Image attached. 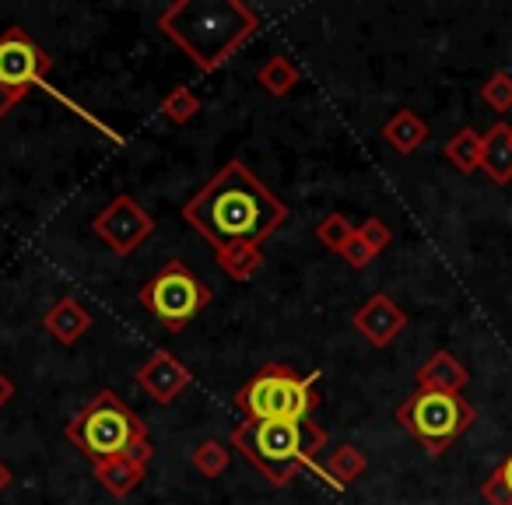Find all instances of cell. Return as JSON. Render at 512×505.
<instances>
[{"instance_id": "1", "label": "cell", "mask_w": 512, "mask_h": 505, "mask_svg": "<svg viewBox=\"0 0 512 505\" xmlns=\"http://www.w3.org/2000/svg\"><path fill=\"white\" fill-rule=\"evenodd\" d=\"M183 218L218 253H225L239 246H260L274 228L285 225L288 207L239 158H232L186 200Z\"/></svg>"}, {"instance_id": "2", "label": "cell", "mask_w": 512, "mask_h": 505, "mask_svg": "<svg viewBox=\"0 0 512 505\" xmlns=\"http://www.w3.org/2000/svg\"><path fill=\"white\" fill-rule=\"evenodd\" d=\"M158 29L204 74H214L260 29V11L242 0H179L158 15Z\"/></svg>"}, {"instance_id": "3", "label": "cell", "mask_w": 512, "mask_h": 505, "mask_svg": "<svg viewBox=\"0 0 512 505\" xmlns=\"http://www.w3.org/2000/svg\"><path fill=\"white\" fill-rule=\"evenodd\" d=\"M232 446L253 463L267 484L288 488L316 453L327 446V432L313 418L306 421H242L232 428Z\"/></svg>"}, {"instance_id": "4", "label": "cell", "mask_w": 512, "mask_h": 505, "mask_svg": "<svg viewBox=\"0 0 512 505\" xmlns=\"http://www.w3.org/2000/svg\"><path fill=\"white\" fill-rule=\"evenodd\" d=\"M67 442L88 456L92 463L113 460V456H137V460H151V442L148 425L116 397L113 390H99L64 428Z\"/></svg>"}, {"instance_id": "5", "label": "cell", "mask_w": 512, "mask_h": 505, "mask_svg": "<svg viewBox=\"0 0 512 505\" xmlns=\"http://www.w3.org/2000/svg\"><path fill=\"white\" fill-rule=\"evenodd\" d=\"M316 379L320 372L299 376L292 365L267 362L249 383L239 386L235 407L246 414V421H306L320 407Z\"/></svg>"}, {"instance_id": "6", "label": "cell", "mask_w": 512, "mask_h": 505, "mask_svg": "<svg viewBox=\"0 0 512 505\" xmlns=\"http://www.w3.org/2000/svg\"><path fill=\"white\" fill-rule=\"evenodd\" d=\"M397 421L407 435L425 446L428 456H442L470 425L477 421V411L463 393H432L414 390L404 404L397 407Z\"/></svg>"}, {"instance_id": "7", "label": "cell", "mask_w": 512, "mask_h": 505, "mask_svg": "<svg viewBox=\"0 0 512 505\" xmlns=\"http://www.w3.org/2000/svg\"><path fill=\"white\" fill-rule=\"evenodd\" d=\"M137 302H141L165 330L179 334V330L197 320L200 309H207L211 288H207L183 260H169V264L137 292Z\"/></svg>"}, {"instance_id": "8", "label": "cell", "mask_w": 512, "mask_h": 505, "mask_svg": "<svg viewBox=\"0 0 512 505\" xmlns=\"http://www.w3.org/2000/svg\"><path fill=\"white\" fill-rule=\"evenodd\" d=\"M53 67V57L29 36L25 29L11 25L0 36V85L18 95H29L36 85H43Z\"/></svg>"}, {"instance_id": "9", "label": "cell", "mask_w": 512, "mask_h": 505, "mask_svg": "<svg viewBox=\"0 0 512 505\" xmlns=\"http://www.w3.org/2000/svg\"><path fill=\"white\" fill-rule=\"evenodd\" d=\"M92 228H95V235L113 249L116 257H130L141 242L151 239V232H155V218H151V214L144 211L134 197L120 193L113 204L102 207V211L95 214Z\"/></svg>"}, {"instance_id": "10", "label": "cell", "mask_w": 512, "mask_h": 505, "mask_svg": "<svg viewBox=\"0 0 512 505\" xmlns=\"http://www.w3.org/2000/svg\"><path fill=\"white\" fill-rule=\"evenodd\" d=\"M351 327L372 344V348H390L407 327V313L390 299V295L376 292L372 299L362 302L355 316H351Z\"/></svg>"}, {"instance_id": "11", "label": "cell", "mask_w": 512, "mask_h": 505, "mask_svg": "<svg viewBox=\"0 0 512 505\" xmlns=\"http://www.w3.org/2000/svg\"><path fill=\"white\" fill-rule=\"evenodd\" d=\"M190 383H193L190 369H186L172 351H155V355L137 369V386H141L155 404H172Z\"/></svg>"}, {"instance_id": "12", "label": "cell", "mask_w": 512, "mask_h": 505, "mask_svg": "<svg viewBox=\"0 0 512 505\" xmlns=\"http://www.w3.org/2000/svg\"><path fill=\"white\" fill-rule=\"evenodd\" d=\"M43 330L57 344L71 348V344H78L81 337H85L88 330H92V313H88V309L81 306V302L74 299V295H64V299H57L50 309H46Z\"/></svg>"}, {"instance_id": "13", "label": "cell", "mask_w": 512, "mask_h": 505, "mask_svg": "<svg viewBox=\"0 0 512 505\" xmlns=\"http://www.w3.org/2000/svg\"><path fill=\"white\" fill-rule=\"evenodd\" d=\"M467 383H470L467 365H463L456 355H449V351H435V355L418 369V390L460 393Z\"/></svg>"}, {"instance_id": "14", "label": "cell", "mask_w": 512, "mask_h": 505, "mask_svg": "<svg viewBox=\"0 0 512 505\" xmlns=\"http://www.w3.org/2000/svg\"><path fill=\"white\" fill-rule=\"evenodd\" d=\"M481 169L488 172L491 183H498V186L512 183V127L509 123H495V127L484 134Z\"/></svg>"}, {"instance_id": "15", "label": "cell", "mask_w": 512, "mask_h": 505, "mask_svg": "<svg viewBox=\"0 0 512 505\" xmlns=\"http://www.w3.org/2000/svg\"><path fill=\"white\" fill-rule=\"evenodd\" d=\"M95 467V477L99 484L109 491L113 498H127L137 484L144 481V470L148 463L137 460V456H113V460H102V463H92Z\"/></svg>"}, {"instance_id": "16", "label": "cell", "mask_w": 512, "mask_h": 505, "mask_svg": "<svg viewBox=\"0 0 512 505\" xmlns=\"http://www.w3.org/2000/svg\"><path fill=\"white\" fill-rule=\"evenodd\" d=\"M383 141L400 155H414L421 144L428 141V123L421 120L414 109H397L390 120L383 123Z\"/></svg>"}, {"instance_id": "17", "label": "cell", "mask_w": 512, "mask_h": 505, "mask_svg": "<svg viewBox=\"0 0 512 505\" xmlns=\"http://www.w3.org/2000/svg\"><path fill=\"white\" fill-rule=\"evenodd\" d=\"M365 467H369V460H365V453L358 446H351V442H344V446L334 449V456L327 460V467L320 470V477L330 484V488H348V484H355L358 477L365 474Z\"/></svg>"}, {"instance_id": "18", "label": "cell", "mask_w": 512, "mask_h": 505, "mask_svg": "<svg viewBox=\"0 0 512 505\" xmlns=\"http://www.w3.org/2000/svg\"><path fill=\"white\" fill-rule=\"evenodd\" d=\"M256 85L264 88L267 95H274V99H285V95H292V88L299 85V67L288 57H271L256 71Z\"/></svg>"}, {"instance_id": "19", "label": "cell", "mask_w": 512, "mask_h": 505, "mask_svg": "<svg viewBox=\"0 0 512 505\" xmlns=\"http://www.w3.org/2000/svg\"><path fill=\"white\" fill-rule=\"evenodd\" d=\"M481 148H484V134H477L474 127H463L446 141V158L460 172H477L481 169Z\"/></svg>"}, {"instance_id": "20", "label": "cell", "mask_w": 512, "mask_h": 505, "mask_svg": "<svg viewBox=\"0 0 512 505\" xmlns=\"http://www.w3.org/2000/svg\"><path fill=\"white\" fill-rule=\"evenodd\" d=\"M218 267L232 281H249L260 274V267H264V253H260V246L225 249V253H218Z\"/></svg>"}, {"instance_id": "21", "label": "cell", "mask_w": 512, "mask_h": 505, "mask_svg": "<svg viewBox=\"0 0 512 505\" xmlns=\"http://www.w3.org/2000/svg\"><path fill=\"white\" fill-rule=\"evenodd\" d=\"M193 470L204 477H221L228 470V463H232V453H228V446L221 439H204L197 449H193L190 456Z\"/></svg>"}, {"instance_id": "22", "label": "cell", "mask_w": 512, "mask_h": 505, "mask_svg": "<svg viewBox=\"0 0 512 505\" xmlns=\"http://www.w3.org/2000/svg\"><path fill=\"white\" fill-rule=\"evenodd\" d=\"M162 116L169 123H176V127H183V123H190L193 116L200 113V99L193 95V88H186V85H176L169 95L162 99Z\"/></svg>"}, {"instance_id": "23", "label": "cell", "mask_w": 512, "mask_h": 505, "mask_svg": "<svg viewBox=\"0 0 512 505\" xmlns=\"http://www.w3.org/2000/svg\"><path fill=\"white\" fill-rule=\"evenodd\" d=\"M355 232H358V228L351 225V221L344 218V214H327V218H323L320 225H316V239H320L327 249H334V253H341V249L348 246V239Z\"/></svg>"}, {"instance_id": "24", "label": "cell", "mask_w": 512, "mask_h": 505, "mask_svg": "<svg viewBox=\"0 0 512 505\" xmlns=\"http://www.w3.org/2000/svg\"><path fill=\"white\" fill-rule=\"evenodd\" d=\"M481 99L488 102L495 113H505L512 109V74L509 71H495L488 81L481 85Z\"/></svg>"}, {"instance_id": "25", "label": "cell", "mask_w": 512, "mask_h": 505, "mask_svg": "<svg viewBox=\"0 0 512 505\" xmlns=\"http://www.w3.org/2000/svg\"><path fill=\"white\" fill-rule=\"evenodd\" d=\"M358 235H362L365 246H369L372 253H376V257L393 242V232H390V225H386L383 218H365L362 228H358Z\"/></svg>"}, {"instance_id": "26", "label": "cell", "mask_w": 512, "mask_h": 505, "mask_svg": "<svg viewBox=\"0 0 512 505\" xmlns=\"http://www.w3.org/2000/svg\"><path fill=\"white\" fill-rule=\"evenodd\" d=\"M341 257L348 260V264L355 267V271H365V267H369L372 260H376V253H372V249L365 246V239H362V235L355 232V235H351V239H348V246L341 249Z\"/></svg>"}, {"instance_id": "27", "label": "cell", "mask_w": 512, "mask_h": 505, "mask_svg": "<svg viewBox=\"0 0 512 505\" xmlns=\"http://www.w3.org/2000/svg\"><path fill=\"white\" fill-rule=\"evenodd\" d=\"M481 498L488 505H512V491H509V484H505V477L498 474V467H495V474L481 484Z\"/></svg>"}, {"instance_id": "28", "label": "cell", "mask_w": 512, "mask_h": 505, "mask_svg": "<svg viewBox=\"0 0 512 505\" xmlns=\"http://www.w3.org/2000/svg\"><path fill=\"white\" fill-rule=\"evenodd\" d=\"M22 99H25V95H18V92H11V88L0 85V120H4V116H8Z\"/></svg>"}, {"instance_id": "29", "label": "cell", "mask_w": 512, "mask_h": 505, "mask_svg": "<svg viewBox=\"0 0 512 505\" xmlns=\"http://www.w3.org/2000/svg\"><path fill=\"white\" fill-rule=\"evenodd\" d=\"M11 397H15V386H11V379L4 376V372H0V407L8 404Z\"/></svg>"}, {"instance_id": "30", "label": "cell", "mask_w": 512, "mask_h": 505, "mask_svg": "<svg viewBox=\"0 0 512 505\" xmlns=\"http://www.w3.org/2000/svg\"><path fill=\"white\" fill-rule=\"evenodd\" d=\"M11 481H15V474H11V467L4 460H0V495L11 488Z\"/></svg>"}, {"instance_id": "31", "label": "cell", "mask_w": 512, "mask_h": 505, "mask_svg": "<svg viewBox=\"0 0 512 505\" xmlns=\"http://www.w3.org/2000/svg\"><path fill=\"white\" fill-rule=\"evenodd\" d=\"M498 474H502V477H505V484H509V491H512V453H509V456H505V460H502V463H498Z\"/></svg>"}]
</instances>
